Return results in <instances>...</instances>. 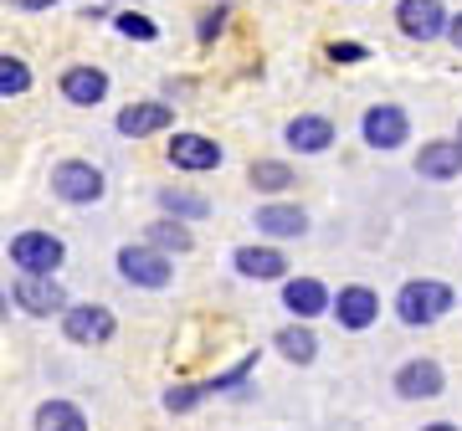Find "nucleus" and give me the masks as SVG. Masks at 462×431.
<instances>
[{"mask_svg":"<svg viewBox=\"0 0 462 431\" xmlns=\"http://www.w3.org/2000/svg\"><path fill=\"white\" fill-rule=\"evenodd\" d=\"M447 308H452V288H447V282L416 278V282H406V288L396 293V314H401V324H411V329L437 324Z\"/></svg>","mask_w":462,"mask_h":431,"instance_id":"f257e3e1","label":"nucleus"},{"mask_svg":"<svg viewBox=\"0 0 462 431\" xmlns=\"http://www.w3.org/2000/svg\"><path fill=\"white\" fill-rule=\"evenodd\" d=\"M51 190L67 200V206H93L103 196V170L88 165V160H62L51 170Z\"/></svg>","mask_w":462,"mask_h":431,"instance_id":"f03ea898","label":"nucleus"},{"mask_svg":"<svg viewBox=\"0 0 462 431\" xmlns=\"http://www.w3.org/2000/svg\"><path fill=\"white\" fill-rule=\"evenodd\" d=\"M11 298H16V308H26L32 318H51V314H62V308H67L62 282L51 278V272H21Z\"/></svg>","mask_w":462,"mask_h":431,"instance_id":"7ed1b4c3","label":"nucleus"},{"mask_svg":"<svg viewBox=\"0 0 462 431\" xmlns=\"http://www.w3.org/2000/svg\"><path fill=\"white\" fill-rule=\"evenodd\" d=\"M62 257H67V247L51 232H21V236H11V262H16L21 272H57Z\"/></svg>","mask_w":462,"mask_h":431,"instance_id":"20e7f679","label":"nucleus"},{"mask_svg":"<svg viewBox=\"0 0 462 431\" xmlns=\"http://www.w3.org/2000/svg\"><path fill=\"white\" fill-rule=\"evenodd\" d=\"M118 272H124V282H134V288H165L170 282V257L154 252L149 242H139V247L118 252Z\"/></svg>","mask_w":462,"mask_h":431,"instance_id":"39448f33","label":"nucleus"},{"mask_svg":"<svg viewBox=\"0 0 462 431\" xmlns=\"http://www.w3.org/2000/svg\"><path fill=\"white\" fill-rule=\"evenodd\" d=\"M62 329L72 344H108L118 324L103 303H78V308H62Z\"/></svg>","mask_w":462,"mask_h":431,"instance_id":"423d86ee","label":"nucleus"},{"mask_svg":"<svg viewBox=\"0 0 462 431\" xmlns=\"http://www.w3.org/2000/svg\"><path fill=\"white\" fill-rule=\"evenodd\" d=\"M365 144L370 150H401L406 144V133H411V124H406V114H401L396 103H380V108H370L360 124Z\"/></svg>","mask_w":462,"mask_h":431,"instance_id":"0eeeda50","label":"nucleus"},{"mask_svg":"<svg viewBox=\"0 0 462 431\" xmlns=\"http://www.w3.org/2000/svg\"><path fill=\"white\" fill-rule=\"evenodd\" d=\"M396 21H401V32L416 36V41H431V36L447 32L442 0H401V5H396Z\"/></svg>","mask_w":462,"mask_h":431,"instance_id":"6e6552de","label":"nucleus"},{"mask_svg":"<svg viewBox=\"0 0 462 431\" xmlns=\"http://www.w3.org/2000/svg\"><path fill=\"white\" fill-rule=\"evenodd\" d=\"M170 165L175 170H216L221 165V144L206 133H175L170 139Z\"/></svg>","mask_w":462,"mask_h":431,"instance_id":"1a4fd4ad","label":"nucleus"},{"mask_svg":"<svg viewBox=\"0 0 462 431\" xmlns=\"http://www.w3.org/2000/svg\"><path fill=\"white\" fill-rule=\"evenodd\" d=\"M329 308L339 314L345 329H370L380 318V298L370 288H360V282H355V288H339V298H329Z\"/></svg>","mask_w":462,"mask_h":431,"instance_id":"9d476101","label":"nucleus"},{"mask_svg":"<svg viewBox=\"0 0 462 431\" xmlns=\"http://www.w3.org/2000/svg\"><path fill=\"white\" fill-rule=\"evenodd\" d=\"M62 98L78 103V108L103 103L108 98V72H98V67H67L62 72Z\"/></svg>","mask_w":462,"mask_h":431,"instance_id":"9b49d317","label":"nucleus"},{"mask_svg":"<svg viewBox=\"0 0 462 431\" xmlns=\"http://www.w3.org/2000/svg\"><path fill=\"white\" fill-rule=\"evenodd\" d=\"M396 390L406 400L442 396V365H437V360H411V365H401L396 370Z\"/></svg>","mask_w":462,"mask_h":431,"instance_id":"f8f14e48","label":"nucleus"},{"mask_svg":"<svg viewBox=\"0 0 462 431\" xmlns=\"http://www.w3.org/2000/svg\"><path fill=\"white\" fill-rule=\"evenodd\" d=\"M175 124V108L170 103H129L124 114H118V133H129V139H144V133H160Z\"/></svg>","mask_w":462,"mask_h":431,"instance_id":"ddd939ff","label":"nucleus"},{"mask_svg":"<svg viewBox=\"0 0 462 431\" xmlns=\"http://www.w3.org/2000/svg\"><path fill=\"white\" fill-rule=\"evenodd\" d=\"M288 144H293L298 154H324L334 144V124L324 114H298L293 124H288Z\"/></svg>","mask_w":462,"mask_h":431,"instance_id":"4468645a","label":"nucleus"},{"mask_svg":"<svg viewBox=\"0 0 462 431\" xmlns=\"http://www.w3.org/2000/svg\"><path fill=\"white\" fill-rule=\"evenodd\" d=\"M416 175H427V180H452V175H462V144H452V139L421 144V154H416Z\"/></svg>","mask_w":462,"mask_h":431,"instance_id":"2eb2a0df","label":"nucleus"},{"mask_svg":"<svg viewBox=\"0 0 462 431\" xmlns=\"http://www.w3.org/2000/svg\"><path fill=\"white\" fill-rule=\"evenodd\" d=\"M282 303H288L293 318H319L324 308H329V288H324L319 278H293L288 288H282Z\"/></svg>","mask_w":462,"mask_h":431,"instance_id":"dca6fc26","label":"nucleus"},{"mask_svg":"<svg viewBox=\"0 0 462 431\" xmlns=\"http://www.w3.org/2000/svg\"><path fill=\"white\" fill-rule=\"evenodd\" d=\"M231 262H236V272H242V278H257V282H273V278H282V272H288V257H282L278 247H242Z\"/></svg>","mask_w":462,"mask_h":431,"instance_id":"f3484780","label":"nucleus"},{"mask_svg":"<svg viewBox=\"0 0 462 431\" xmlns=\"http://www.w3.org/2000/svg\"><path fill=\"white\" fill-rule=\"evenodd\" d=\"M257 232L263 236H303L309 232V216L298 206H263L257 211Z\"/></svg>","mask_w":462,"mask_h":431,"instance_id":"a211bd4d","label":"nucleus"},{"mask_svg":"<svg viewBox=\"0 0 462 431\" xmlns=\"http://www.w3.org/2000/svg\"><path fill=\"white\" fill-rule=\"evenodd\" d=\"M36 431H88V416L72 400H47L36 411Z\"/></svg>","mask_w":462,"mask_h":431,"instance_id":"6ab92c4d","label":"nucleus"},{"mask_svg":"<svg viewBox=\"0 0 462 431\" xmlns=\"http://www.w3.org/2000/svg\"><path fill=\"white\" fill-rule=\"evenodd\" d=\"M160 206H165V216H175V221H200V216L211 211V200L196 196V190H160Z\"/></svg>","mask_w":462,"mask_h":431,"instance_id":"aec40b11","label":"nucleus"},{"mask_svg":"<svg viewBox=\"0 0 462 431\" xmlns=\"http://www.w3.org/2000/svg\"><path fill=\"white\" fill-rule=\"evenodd\" d=\"M278 349L288 354V360H293V365H309V360L319 354V339L303 329V324H288V329L278 334Z\"/></svg>","mask_w":462,"mask_h":431,"instance_id":"412c9836","label":"nucleus"},{"mask_svg":"<svg viewBox=\"0 0 462 431\" xmlns=\"http://www.w3.org/2000/svg\"><path fill=\"white\" fill-rule=\"evenodd\" d=\"M149 247L154 252H190V232H185L175 216H165V221L149 226Z\"/></svg>","mask_w":462,"mask_h":431,"instance_id":"4be33fe9","label":"nucleus"},{"mask_svg":"<svg viewBox=\"0 0 462 431\" xmlns=\"http://www.w3.org/2000/svg\"><path fill=\"white\" fill-rule=\"evenodd\" d=\"M32 87V67L21 57H0V98H21Z\"/></svg>","mask_w":462,"mask_h":431,"instance_id":"5701e85b","label":"nucleus"},{"mask_svg":"<svg viewBox=\"0 0 462 431\" xmlns=\"http://www.w3.org/2000/svg\"><path fill=\"white\" fill-rule=\"evenodd\" d=\"M252 185L278 196V190H288V185H293V170L282 165V160H257V165H252Z\"/></svg>","mask_w":462,"mask_h":431,"instance_id":"b1692460","label":"nucleus"},{"mask_svg":"<svg viewBox=\"0 0 462 431\" xmlns=\"http://www.w3.org/2000/svg\"><path fill=\"white\" fill-rule=\"evenodd\" d=\"M118 32L129 36V41H154V36H160V26H154L149 16H134V11H124V16H118Z\"/></svg>","mask_w":462,"mask_h":431,"instance_id":"393cba45","label":"nucleus"},{"mask_svg":"<svg viewBox=\"0 0 462 431\" xmlns=\"http://www.w3.org/2000/svg\"><path fill=\"white\" fill-rule=\"evenodd\" d=\"M329 57H334V62H360V57H365V47H355V41H334V47H329Z\"/></svg>","mask_w":462,"mask_h":431,"instance_id":"a878e982","label":"nucleus"},{"mask_svg":"<svg viewBox=\"0 0 462 431\" xmlns=\"http://www.w3.org/2000/svg\"><path fill=\"white\" fill-rule=\"evenodd\" d=\"M447 36H452V41H457V51H462V11L452 21H447Z\"/></svg>","mask_w":462,"mask_h":431,"instance_id":"bb28decb","label":"nucleus"},{"mask_svg":"<svg viewBox=\"0 0 462 431\" xmlns=\"http://www.w3.org/2000/svg\"><path fill=\"white\" fill-rule=\"evenodd\" d=\"M21 5H26V11H42V5H57V0H21Z\"/></svg>","mask_w":462,"mask_h":431,"instance_id":"cd10ccee","label":"nucleus"},{"mask_svg":"<svg viewBox=\"0 0 462 431\" xmlns=\"http://www.w3.org/2000/svg\"><path fill=\"white\" fill-rule=\"evenodd\" d=\"M421 431H457V426H447V421H437V426H421Z\"/></svg>","mask_w":462,"mask_h":431,"instance_id":"c85d7f7f","label":"nucleus"},{"mask_svg":"<svg viewBox=\"0 0 462 431\" xmlns=\"http://www.w3.org/2000/svg\"><path fill=\"white\" fill-rule=\"evenodd\" d=\"M5 308H11V303H5V293H0V318H5Z\"/></svg>","mask_w":462,"mask_h":431,"instance_id":"c756f323","label":"nucleus"},{"mask_svg":"<svg viewBox=\"0 0 462 431\" xmlns=\"http://www.w3.org/2000/svg\"><path fill=\"white\" fill-rule=\"evenodd\" d=\"M457 144H462V133H457Z\"/></svg>","mask_w":462,"mask_h":431,"instance_id":"7c9ffc66","label":"nucleus"}]
</instances>
